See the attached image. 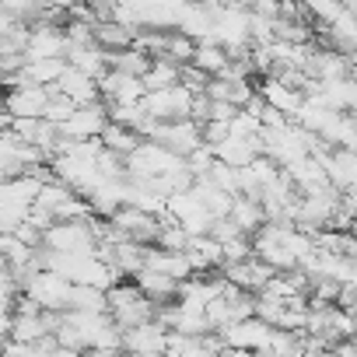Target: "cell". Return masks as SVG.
Listing matches in <instances>:
<instances>
[{
  "instance_id": "obj_2",
  "label": "cell",
  "mask_w": 357,
  "mask_h": 357,
  "mask_svg": "<svg viewBox=\"0 0 357 357\" xmlns=\"http://www.w3.org/2000/svg\"><path fill=\"white\" fill-rule=\"evenodd\" d=\"M46 102H50V88L46 84H32V81H22L11 88V95L4 98V109L8 116H32L39 119L46 112Z\"/></svg>"
},
{
  "instance_id": "obj_1",
  "label": "cell",
  "mask_w": 357,
  "mask_h": 357,
  "mask_svg": "<svg viewBox=\"0 0 357 357\" xmlns=\"http://www.w3.org/2000/svg\"><path fill=\"white\" fill-rule=\"evenodd\" d=\"M43 245L53 252H91L95 231L84 221H53L43 231Z\"/></svg>"
}]
</instances>
